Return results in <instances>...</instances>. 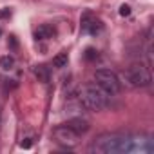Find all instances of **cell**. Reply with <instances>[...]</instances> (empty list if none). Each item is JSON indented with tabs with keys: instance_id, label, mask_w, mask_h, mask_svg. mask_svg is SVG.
I'll list each match as a JSON object with an SVG mask.
<instances>
[{
	"instance_id": "1",
	"label": "cell",
	"mask_w": 154,
	"mask_h": 154,
	"mask_svg": "<svg viewBox=\"0 0 154 154\" xmlns=\"http://www.w3.org/2000/svg\"><path fill=\"white\" fill-rule=\"evenodd\" d=\"M89 150L96 154H125V152H131V138L123 134L107 132L98 136L91 143Z\"/></svg>"
},
{
	"instance_id": "2",
	"label": "cell",
	"mask_w": 154,
	"mask_h": 154,
	"mask_svg": "<svg viewBox=\"0 0 154 154\" xmlns=\"http://www.w3.org/2000/svg\"><path fill=\"white\" fill-rule=\"evenodd\" d=\"M109 96L102 87H98L96 84H91V85H85L80 93V102L82 105L87 109V111H103L107 105H109Z\"/></svg>"
},
{
	"instance_id": "3",
	"label": "cell",
	"mask_w": 154,
	"mask_h": 154,
	"mask_svg": "<svg viewBox=\"0 0 154 154\" xmlns=\"http://www.w3.org/2000/svg\"><path fill=\"white\" fill-rule=\"evenodd\" d=\"M123 80L131 87H147L152 78H150V71L143 63H132L131 67L125 69Z\"/></svg>"
},
{
	"instance_id": "4",
	"label": "cell",
	"mask_w": 154,
	"mask_h": 154,
	"mask_svg": "<svg viewBox=\"0 0 154 154\" xmlns=\"http://www.w3.org/2000/svg\"><path fill=\"white\" fill-rule=\"evenodd\" d=\"M94 82L107 94H118L120 89H122V82L118 78V74L111 69H98L94 72Z\"/></svg>"
},
{
	"instance_id": "5",
	"label": "cell",
	"mask_w": 154,
	"mask_h": 154,
	"mask_svg": "<svg viewBox=\"0 0 154 154\" xmlns=\"http://www.w3.org/2000/svg\"><path fill=\"white\" fill-rule=\"evenodd\" d=\"M53 138L58 145L65 147V149H72L80 143V134L78 132H74L67 123L65 125H58L53 129Z\"/></svg>"
},
{
	"instance_id": "6",
	"label": "cell",
	"mask_w": 154,
	"mask_h": 154,
	"mask_svg": "<svg viewBox=\"0 0 154 154\" xmlns=\"http://www.w3.org/2000/svg\"><path fill=\"white\" fill-rule=\"evenodd\" d=\"M67 125H69L74 132H78L80 136H82V134H85V132L89 131V127H91V125H89V122H87V120H84V118H72V120H69V122H67Z\"/></svg>"
},
{
	"instance_id": "7",
	"label": "cell",
	"mask_w": 154,
	"mask_h": 154,
	"mask_svg": "<svg viewBox=\"0 0 154 154\" xmlns=\"http://www.w3.org/2000/svg\"><path fill=\"white\" fill-rule=\"evenodd\" d=\"M33 72H35V76H36V80L42 82V84H47L49 78H51V72H49V69H47L45 65H36Z\"/></svg>"
},
{
	"instance_id": "8",
	"label": "cell",
	"mask_w": 154,
	"mask_h": 154,
	"mask_svg": "<svg viewBox=\"0 0 154 154\" xmlns=\"http://www.w3.org/2000/svg\"><path fill=\"white\" fill-rule=\"evenodd\" d=\"M67 62H69L67 53H60V54H56V56L53 58V65H54V67H58V69L67 67Z\"/></svg>"
},
{
	"instance_id": "9",
	"label": "cell",
	"mask_w": 154,
	"mask_h": 154,
	"mask_svg": "<svg viewBox=\"0 0 154 154\" xmlns=\"http://www.w3.org/2000/svg\"><path fill=\"white\" fill-rule=\"evenodd\" d=\"M51 35H53V27H49V26H42V27H38L36 33H35V36H36L38 40H45V38H49Z\"/></svg>"
},
{
	"instance_id": "10",
	"label": "cell",
	"mask_w": 154,
	"mask_h": 154,
	"mask_svg": "<svg viewBox=\"0 0 154 154\" xmlns=\"http://www.w3.org/2000/svg\"><path fill=\"white\" fill-rule=\"evenodd\" d=\"M0 67H2L4 71H11L15 67V58L6 54V56H0Z\"/></svg>"
},
{
	"instance_id": "11",
	"label": "cell",
	"mask_w": 154,
	"mask_h": 154,
	"mask_svg": "<svg viewBox=\"0 0 154 154\" xmlns=\"http://www.w3.org/2000/svg\"><path fill=\"white\" fill-rule=\"evenodd\" d=\"M120 15H122V17H129V15H131V8H129L127 4L120 6Z\"/></svg>"
},
{
	"instance_id": "12",
	"label": "cell",
	"mask_w": 154,
	"mask_h": 154,
	"mask_svg": "<svg viewBox=\"0 0 154 154\" xmlns=\"http://www.w3.org/2000/svg\"><path fill=\"white\" fill-rule=\"evenodd\" d=\"M31 140H33V138H24V140L20 141V147H22V149H31V145H33Z\"/></svg>"
},
{
	"instance_id": "13",
	"label": "cell",
	"mask_w": 154,
	"mask_h": 154,
	"mask_svg": "<svg viewBox=\"0 0 154 154\" xmlns=\"http://www.w3.org/2000/svg\"><path fill=\"white\" fill-rule=\"evenodd\" d=\"M85 56H87L89 60H93V58H96V56H98V53H96L94 49H91V47H89V49H87V53H85Z\"/></svg>"
},
{
	"instance_id": "14",
	"label": "cell",
	"mask_w": 154,
	"mask_h": 154,
	"mask_svg": "<svg viewBox=\"0 0 154 154\" xmlns=\"http://www.w3.org/2000/svg\"><path fill=\"white\" fill-rule=\"evenodd\" d=\"M11 15V11L9 9H6V11H0V18H2V17H9Z\"/></svg>"
},
{
	"instance_id": "15",
	"label": "cell",
	"mask_w": 154,
	"mask_h": 154,
	"mask_svg": "<svg viewBox=\"0 0 154 154\" xmlns=\"http://www.w3.org/2000/svg\"><path fill=\"white\" fill-rule=\"evenodd\" d=\"M0 118H2V107H0Z\"/></svg>"
},
{
	"instance_id": "16",
	"label": "cell",
	"mask_w": 154,
	"mask_h": 154,
	"mask_svg": "<svg viewBox=\"0 0 154 154\" xmlns=\"http://www.w3.org/2000/svg\"><path fill=\"white\" fill-rule=\"evenodd\" d=\"M0 33H2V31H0Z\"/></svg>"
}]
</instances>
